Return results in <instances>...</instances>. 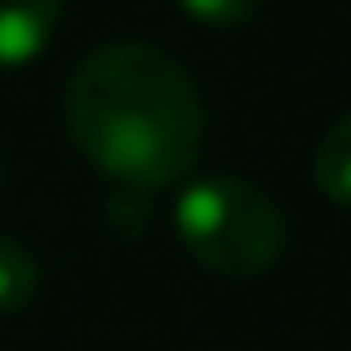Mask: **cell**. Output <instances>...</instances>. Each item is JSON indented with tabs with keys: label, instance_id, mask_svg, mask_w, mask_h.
<instances>
[{
	"label": "cell",
	"instance_id": "5b68a950",
	"mask_svg": "<svg viewBox=\"0 0 351 351\" xmlns=\"http://www.w3.org/2000/svg\"><path fill=\"white\" fill-rule=\"evenodd\" d=\"M36 295V258L16 238H0V315H16Z\"/></svg>",
	"mask_w": 351,
	"mask_h": 351
},
{
	"label": "cell",
	"instance_id": "6da1fadb",
	"mask_svg": "<svg viewBox=\"0 0 351 351\" xmlns=\"http://www.w3.org/2000/svg\"><path fill=\"white\" fill-rule=\"evenodd\" d=\"M67 134L93 171L134 191L171 186L202 155V93L171 52L109 42L67 77Z\"/></svg>",
	"mask_w": 351,
	"mask_h": 351
},
{
	"label": "cell",
	"instance_id": "7a4b0ae2",
	"mask_svg": "<svg viewBox=\"0 0 351 351\" xmlns=\"http://www.w3.org/2000/svg\"><path fill=\"white\" fill-rule=\"evenodd\" d=\"M176 238L217 279H253L285 253V212L243 176H202L176 197Z\"/></svg>",
	"mask_w": 351,
	"mask_h": 351
},
{
	"label": "cell",
	"instance_id": "277c9868",
	"mask_svg": "<svg viewBox=\"0 0 351 351\" xmlns=\"http://www.w3.org/2000/svg\"><path fill=\"white\" fill-rule=\"evenodd\" d=\"M310 176H315V191H320L326 202L351 207V114H341V119L320 134Z\"/></svg>",
	"mask_w": 351,
	"mask_h": 351
},
{
	"label": "cell",
	"instance_id": "3957f363",
	"mask_svg": "<svg viewBox=\"0 0 351 351\" xmlns=\"http://www.w3.org/2000/svg\"><path fill=\"white\" fill-rule=\"evenodd\" d=\"M62 21V0H0V67H26L47 52Z\"/></svg>",
	"mask_w": 351,
	"mask_h": 351
},
{
	"label": "cell",
	"instance_id": "8992f818",
	"mask_svg": "<svg viewBox=\"0 0 351 351\" xmlns=\"http://www.w3.org/2000/svg\"><path fill=\"white\" fill-rule=\"evenodd\" d=\"M176 5L202 26H243L258 11V0H176Z\"/></svg>",
	"mask_w": 351,
	"mask_h": 351
}]
</instances>
